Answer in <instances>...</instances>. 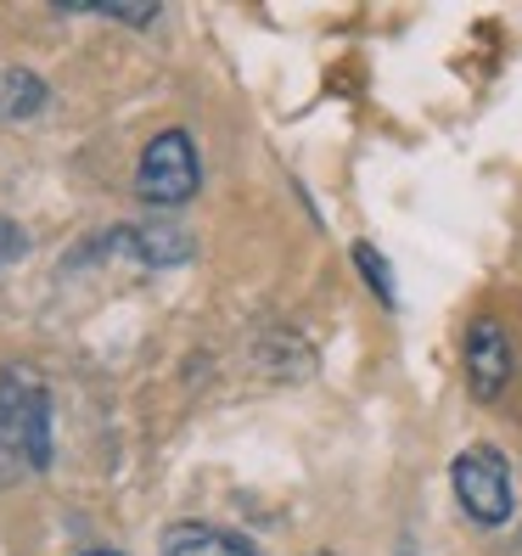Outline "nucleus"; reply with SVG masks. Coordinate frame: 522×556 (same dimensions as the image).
<instances>
[{
    "label": "nucleus",
    "instance_id": "1",
    "mask_svg": "<svg viewBox=\"0 0 522 556\" xmlns=\"http://www.w3.org/2000/svg\"><path fill=\"white\" fill-rule=\"evenodd\" d=\"M51 462V400L23 366L0 371V483H17Z\"/></svg>",
    "mask_w": 522,
    "mask_h": 556
},
{
    "label": "nucleus",
    "instance_id": "2",
    "mask_svg": "<svg viewBox=\"0 0 522 556\" xmlns=\"http://www.w3.org/2000/svg\"><path fill=\"white\" fill-rule=\"evenodd\" d=\"M449 483H455L461 511H467L472 522H483V529H500V522H511L517 489H511V467H506L500 450H488V444L461 450V455H455V467H449Z\"/></svg>",
    "mask_w": 522,
    "mask_h": 556
},
{
    "label": "nucleus",
    "instance_id": "3",
    "mask_svg": "<svg viewBox=\"0 0 522 556\" xmlns=\"http://www.w3.org/2000/svg\"><path fill=\"white\" fill-rule=\"evenodd\" d=\"M198 180H203V163L198 147H191L186 129H163V136L147 141L141 163H136V191L157 208H175L186 198H198Z\"/></svg>",
    "mask_w": 522,
    "mask_h": 556
},
{
    "label": "nucleus",
    "instance_id": "4",
    "mask_svg": "<svg viewBox=\"0 0 522 556\" xmlns=\"http://www.w3.org/2000/svg\"><path fill=\"white\" fill-rule=\"evenodd\" d=\"M517 377V354H511V338L500 320H472L467 332V382L483 405H495Z\"/></svg>",
    "mask_w": 522,
    "mask_h": 556
},
{
    "label": "nucleus",
    "instance_id": "5",
    "mask_svg": "<svg viewBox=\"0 0 522 556\" xmlns=\"http://www.w3.org/2000/svg\"><path fill=\"white\" fill-rule=\"evenodd\" d=\"M163 556H253V545L231 529H208V522H175L163 534Z\"/></svg>",
    "mask_w": 522,
    "mask_h": 556
},
{
    "label": "nucleus",
    "instance_id": "6",
    "mask_svg": "<svg viewBox=\"0 0 522 556\" xmlns=\"http://www.w3.org/2000/svg\"><path fill=\"white\" fill-rule=\"evenodd\" d=\"M46 108V79L28 68H7L0 74V118H28Z\"/></svg>",
    "mask_w": 522,
    "mask_h": 556
},
{
    "label": "nucleus",
    "instance_id": "7",
    "mask_svg": "<svg viewBox=\"0 0 522 556\" xmlns=\"http://www.w3.org/2000/svg\"><path fill=\"white\" fill-rule=\"evenodd\" d=\"M354 265L366 270V281H371V292H377L382 304H394V276H387V265H382V253H377L371 242H360V248H354Z\"/></svg>",
    "mask_w": 522,
    "mask_h": 556
},
{
    "label": "nucleus",
    "instance_id": "8",
    "mask_svg": "<svg viewBox=\"0 0 522 556\" xmlns=\"http://www.w3.org/2000/svg\"><path fill=\"white\" fill-rule=\"evenodd\" d=\"M23 253H28V237L17 231L12 219H0V270H7L12 258H23Z\"/></svg>",
    "mask_w": 522,
    "mask_h": 556
},
{
    "label": "nucleus",
    "instance_id": "9",
    "mask_svg": "<svg viewBox=\"0 0 522 556\" xmlns=\"http://www.w3.org/2000/svg\"><path fill=\"white\" fill-rule=\"evenodd\" d=\"M85 556H124V551H85Z\"/></svg>",
    "mask_w": 522,
    "mask_h": 556
}]
</instances>
